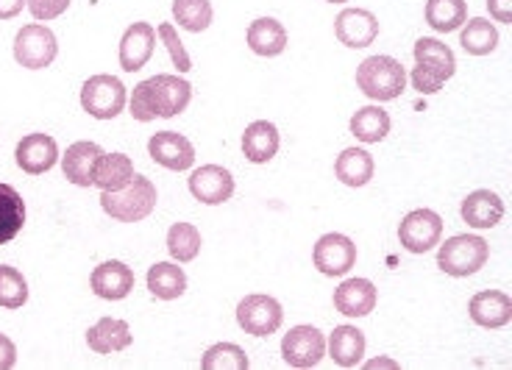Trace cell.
I'll use <instances>...</instances> for the list:
<instances>
[{"label": "cell", "mask_w": 512, "mask_h": 370, "mask_svg": "<svg viewBox=\"0 0 512 370\" xmlns=\"http://www.w3.org/2000/svg\"><path fill=\"white\" fill-rule=\"evenodd\" d=\"M192 87L190 81L179 76H154L140 81L131 101H128V112L140 123H151L156 117H176L190 106Z\"/></svg>", "instance_id": "6da1fadb"}, {"label": "cell", "mask_w": 512, "mask_h": 370, "mask_svg": "<svg viewBox=\"0 0 512 370\" xmlns=\"http://www.w3.org/2000/svg\"><path fill=\"white\" fill-rule=\"evenodd\" d=\"M156 201V184L145 176H134L123 190L101 192V209L117 223H140L154 212Z\"/></svg>", "instance_id": "7a4b0ae2"}, {"label": "cell", "mask_w": 512, "mask_h": 370, "mask_svg": "<svg viewBox=\"0 0 512 370\" xmlns=\"http://www.w3.org/2000/svg\"><path fill=\"white\" fill-rule=\"evenodd\" d=\"M357 87L371 101H396L407 90V73L393 56H368L357 67Z\"/></svg>", "instance_id": "3957f363"}, {"label": "cell", "mask_w": 512, "mask_h": 370, "mask_svg": "<svg viewBox=\"0 0 512 370\" xmlns=\"http://www.w3.org/2000/svg\"><path fill=\"white\" fill-rule=\"evenodd\" d=\"M487 256H490V245L479 234H457L440 245L437 268L454 279H465V276H474L485 268Z\"/></svg>", "instance_id": "277c9868"}, {"label": "cell", "mask_w": 512, "mask_h": 370, "mask_svg": "<svg viewBox=\"0 0 512 370\" xmlns=\"http://www.w3.org/2000/svg\"><path fill=\"white\" fill-rule=\"evenodd\" d=\"M128 92L123 81L115 76H92L81 87V109L95 120H115L126 109Z\"/></svg>", "instance_id": "5b68a950"}, {"label": "cell", "mask_w": 512, "mask_h": 370, "mask_svg": "<svg viewBox=\"0 0 512 370\" xmlns=\"http://www.w3.org/2000/svg\"><path fill=\"white\" fill-rule=\"evenodd\" d=\"M59 56V42L51 28L42 23L23 26L14 37V59L26 70H45Z\"/></svg>", "instance_id": "8992f818"}, {"label": "cell", "mask_w": 512, "mask_h": 370, "mask_svg": "<svg viewBox=\"0 0 512 370\" xmlns=\"http://www.w3.org/2000/svg\"><path fill=\"white\" fill-rule=\"evenodd\" d=\"M284 320L282 304L273 295H245L237 304V323L245 334L270 337L279 332Z\"/></svg>", "instance_id": "52a82bcc"}, {"label": "cell", "mask_w": 512, "mask_h": 370, "mask_svg": "<svg viewBox=\"0 0 512 370\" xmlns=\"http://www.w3.org/2000/svg\"><path fill=\"white\" fill-rule=\"evenodd\" d=\"M440 237H443V217L432 209H415L398 226V240L410 254L432 251L435 245H440Z\"/></svg>", "instance_id": "ba28073f"}, {"label": "cell", "mask_w": 512, "mask_h": 370, "mask_svg": "<svg viewBox=\"0 0 512 370\" xmlns=\"http://www.w3.org/2000/svg\"><path fill=\"white\" fill-rule=\"evenodd\" d=\"M323 354H326V337L315 326L304 323V326H293L290 332L284 334L282 357L290 368H315L323 359Z\"/></svg>", "instance_id": "9c48e42d"}, {"label": "cell", "mask_w": 512, "mask_h": 370, "mask_svg": "<svg viewBox=\"0 0 512 370\" xmlns=\"http://www.w3.org/2000/svg\"><path fill=\"white\" fill-rule=\"evenodd\" d=\"M312 262L323 276H346L357 265V245L346 234H323L312 248Z\"/></svg>", "instance_id": "30bf717a"}, {"label": "cell", "mask_w": 512, "mask_h": 370, "mask_svg": "<svg viewBox=\"0 0 512 370\" xmlns=\"http://www.w3.org/2000/svg\"><path fill=\"white\" fill-rule=\"evenodd\" d=\"M14 159H17V167L23 173L42 176V173L53 170V165L59 162V145H56L51 134H28V137L17 142Z\"/></svg>", "instance_id": "8fae6325"}, {"label": "cell", "mask_w": 512, "mask_h": 370, "mask_svg": "<svg viewBox=\"0 0 512 370\" xmlns=\"http://www.w3.org/2000/svg\"><path fill=\"white\" fill-rule=\"evenodd\" d=\"M190 192L195 201L206 206L226 204L234 195V179L226 167L220 165H204L190 173Z\"/></svg>", "instance_id": "7c38bea8"}, {"label": "cell", "mask_w": 512, "mask_h": 370, "mask_svg": "<svg viewBox=\"0 0 512 370\" xmlns=\"http://www.w3.org/2000/svg\"><path fill=\"white\" fill-rule=\"evenodd\" d=\"M148 154L154 159L156 165L167 167V170H190L195 165V148L184 134L176 131H159L148 140Z\"/></svg>", "instance_id": "4fadbf2b"}, {"label": "cell", "mask_w": 512, "mask_h": 370, "mask_svg": "<svg viewBox=\"0 0 512 370\" xmlns=\"http://www.w3.org/2000/svg\"><path fill=\"white\" fill-rule=\"evenodd\" d=\"M334 34L346 48H368L379 37V20L368 9H343L334 20Z\"/></svg>", "instance_id": "5bb4252c"}, {"label": "cell", "mask_w": 512, "mask_h": 370, "mask_svg": "<svg viewBox=\"0 0 512 370\" xmlns=\"http://www.w3.org/2000/svg\"><path fill=\"white\" fill-rule=\"evenodd\" d=\"M90 287L92 293L103 301H123L134 290V270L128 268L126 262H117V259L101 262L92 270Z\"/></svg>", "instance_id": "9a60e30c"}, {"label": "cell", "mask_w": 512, "mask_h": 370, "mask_svg": "<svg viewBox=\"0 0 512 370\" xmlns=\"http://www.w3.org/2000/svg\"><path fill=\"white\" fill-rule=\"evenodd\" d=\"M154 48L156 28L151 23H134V26H128L123 39H120V67L126 73H137L154 56Z\"/></svg>", "instance_id": "2e32d148"}, {"label": "cell", "mask_w": 512, "mask_h": 370, "mask_svg": "<svg viewBox=\"0 0 512 370\" xmlns=\"http://www.w3.org/2000/svg\"><path fill=\"white\" fill-rule=\"evenodd\" d=\"M376 284L368 279H348L334 290V309L346 318H365L376 309Z\"/></svg>", "instance_id": "e0dca14e"}, {"label": "cell", "mask_w": 512, "mask_h": 370, "mask_svg": "<svg viewBox=\"0 0 512 370\" xmlns=\"http://www.w3.org/2000/svg\"><path fill=\"white\" fill-rule=\"evenodd\" d=\"M468 312L482 329H504L512 320V298L501 290H482L471 298Z\"/></svg>", "instance_id": "ac0fdd59"}, {"label": "cell", "mask_w": 512, "mask_h": 370, "mask_svg": "<svg viewBox=\"0 0 512 370\" xmlns=\"http://www.w3.org/2000/svg\"><path fill=\"white\" fill-rule=\"evenodd\" d=\"M101 145L98 142H73L67 148V154L62 156V170L64 179L76 187H92V179H95V167L101 162Z\"/></svg>", "instance_id": "d6986e66"}, {"label": "cell", "mask_w": 512, "mask_h": 370, "mask_svg": "<svg viewBox=\"0 0 512 370\" xmlns=\"http://www.w3.org/2000/svg\"><path fill=\"white\" fill-rule=\"evenodd\" d=\"M460 212L471 229H493L504 217V201L493 190H474L465 195Z\"/></svg>", "instance_id": "ffe728a7"}, {"label": "cell", "mask_w": 512, "mask_h": 370, "mask_svg": "<svg viewBox=\"0 0 512 370\" xmlns=\"http://www.w3.org/2000/svg\"><path fill=\"white\" fill-rule=\"evenodd\" d=\"M279 128L270 120H256L245 128L243 134V154L254 165H268L273 156L279 154Z\"/></svg>", "instance_id": "44dd1931"}, {"label": "cell", "mask_w": 512, "mask_h": 370, "mask_svg": "<svg viewBox=\"0 0 512 370\" xmlns=\"http://www.w3.org/2000/svg\"><path fill=\"white\" fill-rule=\"evenodd\" d=\"M134 340V334L128 329L126 320L120 318H101L87 332V345L95 354H115V351H126Z\"/></svg>", "instance_id": "7402d4cb"}, {"label": "cell", "mask_w": 512, "mask_h": 370, "mask_svg": "<svg viewBox=\"0 0 512 370\" xmlns=\"http://www.w3.org/2000/svg\"><path fill=\"white\" fill-rule=\"evenodd\" d=\"M245 39H248V48H251L256 56H265V59L279 56V53H284V48H287V31H284V26L276 17H259V20H254V23L248 26Z\"/></svg>", "instance_id": "603a6c76"}, {"label": "cell", "mask_w": 512, "mask_h": 370, "mask_svg": "<svg viewBox=\"0 0 512 370\" xmlns=\"http://www.w3.org/2000/svg\"><path fill=\"white\" fill-rule=\"evenodd\" d=\"M137 173H134V162L126 154H103L98 167H95V179L92 187L101 192H117L131 184Z\"/></svg>", "instance_id": "cb8c5ba5"}, {"label": "cell", "mask_w": 512, "mask_h": 370, "mask_svg": "<svg viewBox=\"0 0 512 370\" xmlns=\"http://www.w3.org/2000/svg\"><path fill=\"white\" fill-rule=\"evenodd\" d=\"M26 226V201L12 184H0V245L12 243Z\"/></svg>", "instance_id": "d4e9b609"}, {"label": "cell", "mask_w": 512, "mask_h": 370, "mask_svg": "<svg viewBox=\"0 0 512 370\" xmlns=\"http://www.w3.org/2000/svg\"><path fill=\"white\" fill-rule=\"evenodd\" d=\"M329 354L340 368H357L365 357V334L357 326H337L329 334Z\"/></svg>", "instance_id": "484cf974"}, {"label": "cell", "mask_w": 512, "mask_h": 370, "mask_svg": "<svg viewBox=\"0 0 512 370\" xmlns=\"http://www.w3.org/2000/svg\"><path fill=\"white\" fill-rule=\"evenodd\" d=\"M373 156L365 148H346L334 162V176L346 187H365L373 179Z\"/></svg>", "instance_id": "4316f807"}, {"label": "cell", "mask_w": 512, "mask_h": 370, "mask_svg": "<svg viewBox=\"0 0 512 370\" xmlns=\"http://www.w3.org/2000/svg\"><path fill=\"white\" fill-rule=\"evenodd\" d=\"M148 290L159 301H176L187 293V276L176 262H156L148 270Z\"/></svg>", "instance_id": "83f0119b"}, {"label": "cell", "mask_w": 512, "mask_h": 370, "mask_svg": "<svg viewBox=\"0 0 512 370\" xmlns=\"http://www.w3.org/2000/svg\"><path fill=\"white\" fill-rule=\"evenodd\" d=\"M460 45L462 51L471 53V56H487L499 48V28L493 26L485 17H474V20H465L462 23Z\"/></svg>", "instance_id": "f1b7e54d"}, {"label": "cell", "mask_w": 512, "mask_h": 370, "mask_svg": "<svg viewBox=\"0 0 512 370\" xmlns=\"http://www.w3.org/2000/svg\"><path fill=\"white\" fill-rule=\"evenodd\" d=\"M423 14L437 34H451L468 20V3L465 0H426Z\"/></svg>", "instance_id": "f546056e"}, {"label": "cell", "mask_w": 512, "mask_h": 370, "mask_svg": "<svg viewBox=\"0 0 512 370\" xmlns=\"http://www.w3.org/2000/svg\"><path fill=\"white\" fill-rule=\"evenodd\" d=\"M351 134L359 142H382L390 134V115L384 112L382 106H362L351 117Z\"/></svg>", "instance_id": "4dcf8cb0"}, {"label": "cell", "mask_w": 512, "mask_h": 370, "mask_svg": "<svg viewBox=\"0 0 512 370\" xmlns=\"http://www.w3.org/2000/svg\"><path fill=\"white\" fill-rule=\"evenodd\" d=\"M212 3L209 0H173V17L184 31L201 34L212 26Z\"/></svg>", "instance_id": "1f68e13d"}, {"label": "cell", "mask_w": 512, "mask_h": 370, "mask_svg": "<svg viewBox=\"0 0 512 370\" xmlns=\"http://www.w3.org/2000/svg\"><path fill=\"white\" fill-rule=\"evenodd\" d=\"M167 251L176 262H192L201 251V231L192 223H173L167 231Z\"/></svg>", "instance_id": "d6a6232c"}, {"label": "cell", "mask_w": 512, "mask_h": 370, "mask_svg": "<svg viewBox=\"0 0 512 370\" xmlns=\"http://www.w3.org/2000/svg\"><path fill=\"white\" fill-rule=\"evenodd\" d=\"M248 365H251L248 354L234 343L212 345V348H206L204 359H201L204 370H248Z\"/></svg>", "instance_id": "836d02e7"}, {"label": "cell", "mask_w": 512, "mask_h": 370, "mask_svg": "<svg viewBox=\"0 0 512 370\" xmlns=\"http://www.w3.org/2000/svg\"><path fill=\"white\" fill-rule=\"evenodd\" d=\"M28 301V281L12 265H0V307L20 309Z\"/></svg>", "instance_id": "e575fe53"}, {"label": "cell", "mask_w": 512, "mask_h": 370, "mask_svg": "<svg viewBox=\"0 0 512 370\" xmlns=\"http://www.w3.org/2000/svg\"><path fill=\"white\" fill-rule=\"evenodd\" d=\"M415 62H429V64H437V67H443L446 73H457V59H454V51L443 45L440 39H432V37H423L415 42Z\"/></svg>", "instance_id": "d590c367"}, {"label": "cell", "mask_w": 512, "mask_h": 370, "mask_svg": "<svg viewBox=\"0 0 512 370\" xmlns=\"http://www.w3.org/2000/svg\"><path fill=\"white\" fill-rule=\"evenodd\" d=\"M451 73H446L443 67L429 62H415L412 67V87L421 92V95H435L440 92V87L446 84Z\"/></svg>", "instance_id": "8d00e7d4"}, {"label": "cell", "mask_w": 512, "mask_h": 370, "mask_svg": "<svg viewBox=\"0 0 512 370\" xmlns=\"http://www.w3.org/2000/svg\"><path fill=\"white\" fill-rule=\"evenodd\" d=\"M156 34H159V39L165 42L173 67H176L179 73H190L192 62H190V56H187V51H184V42L179 39V31L170 26V23H162V26L156 28Z\"/></svg>", "instance_id": "74e56055"}, {"label": "cell", "mask_w": 512, "mask_h": 370, "mask_svg": "<svg viewBox=\"0 0 512 370\" xmlns=\"http://www.w3.org/2000/svg\"><path fill=\"white\" fill-rule=\"evenodd\" d=\"M26 6L28 12L34 14V20L48 23V20H56V17H62L70 9V0H28Z\"/></svg>", "instance_id": "f35d334b"}, {"label": "cell", "mask_w": 512, "mask_h": 370, "mask_svg": "<svg viewBox=\"0 0 512 370\" xmlns=\"http://www.w3.org/2000/svg\"><path fill=\"white\" fill-rule=\"evenodd\" d=\"M17 365V345L12 343V337L0 334V370H12Z\"/></svg>", "instance_id": "ab89813d"}, {"label": "cell", "mask_w": 512, "mask_h": 370, "mask_svg": "<svg viewBox=\"0 0 512 370\" xmlns=\"http://www.w3.org/2000/svg\"><path fill=\"white\" fill-rule=\"evenodd\" d=\"M487 12L496 23H512V0H487Z\"/></svg>", "instance_id": "60d3db41"}, {"label": "cell", "mask_w": 512, "mask_h": 370, "mask_svg": "<svg viewBox=\"0 0 512 370\" xmlns=\"http://www.w3.org/2000/svg\"><path fill=\"white\" fill-rule=\"evenodd\" d=\"M28 0H0V20H14Z\"/></svg>", "instance_id": "b9f144b4"}, {"label": "cell", "mask_w": 512, "mask_h": 370, "mask_svg": "<svg viewBox=\"0 0 512 370\" xmlns=\"http://www.w3.org/2000/svg\"><path fill=\"white\" fill-rule=\"evenodd\" d=\"M368 370H376V368H398L393 359H371L368 365H365Z\"/></svg>", "instance_id": "7bdbcfd3"}, {"label": "cell", "mask_w": 512, "mask_h": 370, "mask_svg": "<svg viewBox=\"0 0 512 370\" xmlns=\"http://www.w3.org/2000/svg\"><path fill=\"white\" fill-rule=\"evenodd\" d=\"M326 3H348V0H326Z\"/></svg>", "instance_id": "ee69618b"}]
</instances>
